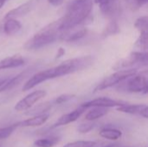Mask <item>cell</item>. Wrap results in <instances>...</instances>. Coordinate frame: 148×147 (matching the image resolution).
Wrapping results in <instances>:
<instances>
[{"mask_svg":"<svg viewBox=\"0 0 148 147\" xmlns=\"http://www.w3.org/2000/svg\"><path fill=\"white\" fill-rule=\"evenodd\" d=\"M87 108L80 106L78 108H76L75 110L69 113H66L64 115H62L60 119H58V120L52 126L51 128H55V127H58V126H65V125H68L69 123H72L75 120H77L81 115L86 111Z\"/></svg>","mask_w":148,"mask_h":147,"instance_id":"obj_13","label":"cell"},{"mask_svg":"<svg viewBox=\"0 0 148 147\" xmlns=\"http://www.w3.org/2000/svg\"><path fill=\"white\" fill-rule=\"evenodd\" d=\"M148 55L147 51H134L132 52L127 58L116 62L114 66V69L120 70L125 68H131L134 66H147Z\"/></svg>","mask_w":148,"mask_h":147,"instance_id":"obj_4","label":"cell"},{"mask_svg":"<svg viewBox=\"0 0 148 147\" xmlns=\"http://www.w3.org/2000/svg\"><path fill=\"white\" fill-rule=\"evenodd\" d=\"M5 2H6V0H0V9L4 5Z\"/></svg>","mask_w":148,"mask_h":147,"instance_id":"obj_34","label":"cell"},{"mask_svg":"<svg viewBox=\"0 0 148 147\" xmlns=\"http://www.w3.org/2000/svg\"><path fill=\"white\" fill-rule=\"evenodd\" d=\"M29 69H26L23 70V72H21L20 74L16 75L15 77L11 78V79H7L1 86H0V92H3V91H7V90H10L12 88H14L16 86H17L20 82H22V81H23L25 79V77L29 75Z\"/></svg>","mask_w":148,"mask_h":147,"instance_id":"obj_15","label":"cell"},{"mask_svg":"<svg viewBox=\"0 0 148 147\" xmlns=\"http://www.w3.org/2000/svg\"><path fill=\"white\" fill-rule=\"evenodd\" d=\"M64 63L66 64L69 74H74L75 72L86 69L89 68L91 65H93L94 58L91 55H85L66 60Z\"/></svg>","mask_w":148,"mask_h":147,"instance_id":"obj_9","label":"cell"},{"mask_svg":"<svg viewBox=\"0 0 148 147\" xmlns=\"http://www.w3.org/2000/svg\"><path fill=\"white\" fill-rule=\"evenodd\" d=\"M22 25L19 21L16 18H5V22L3 23V31L7 36H14L19 32Z\"/></svg>","mask_w":148,"mask_h":147,"instance_id":"obj_18","label":"cell"},{"mask_svg":"<svg viewBox=\"0 0 148 147\" xmlns=\"http://www.w3.org/2000/svg\"><path fill=\"white\" fill-rule=\"evenodd\" d=\"M47 93L44 90H36L26 95L24 98L20 100L15 106V110L18 112L26 111L32 107L38 101L44 98Z\"/></svg>","mask_w":148,"mask_h":147,"instance_id":"obj_8","label":"cell"},{"mask_svg":"<svg viewBox=\"0 0 148 147\" xmlns=\"http://www.w3.org/2000/svg\"><path fill=\"white\" fill-rule=\"evenodd\" d=\"M103 147H115V146L114 144H108V145H107V146H105Z\"/></svg>","mask_w":148,"mask_h":147,"instance_id":"obj_35","label":"cell"},{"mask_svg":"<svg viewBox=\"0 0 148 147\" xmlns=\"http://www.w3.org/2000/svg\"><path fill=\"white\" fill-rule=\"evenodd\" d=\"M148 0H134V3L136 5V7H140L143 6L144 4H146L147 3Z\"/></svg>","mask_w":148,"mask_h":147,"instance_id":"obj_31","label":"cell"},{"mask_svg":"<svg viewBox=\"0 0 148 147\" xmlns=\"http://www.w3.org/2000/svg\"><path fill=\"white\" fill-rule=\"evenodd\" d=\"M97 143L94 141H86V140H78L69 143L62 147H96Z\"/></svg>","mask_w":148,"mask_h":147,"instance_id":"obj_26","label":"cell"},{"mask_svg":"<svg viewBox=\"0 0 148 147\" xmlns=\"http://www.w3.org/2000/svg\"><path fill=\"white\" fill-rule=\"evenodd\" d=\"M23 64L24 59L20 55H14L0 61V70L18 68L20 66H23Z\"/></svg>","mask_w":148,"mask_h":147,"instance_id":"obj_16","label":"cell"},{"mask_svg":"<svg viewBox=\"0 0 148 147\" xmlns=\"http://www.w3.org/2000/svg\"><path fill=\"white\" fill-rule=\"evenodd\" d=\"M117 111L134 115H140L141 117H144L145 119L148 118V107L145 104L129 105L126 103L122 106L118 107Z\"/></svg>","mask_w":148,"mask_h":147,"instance_id":"obj_12","label":"cell"},{"mask_svg":"<svg viewBox=\"0 0 148 147\" xmlns=\"http://www.w3.org/2000/svg\"><path fill=\"white\" fill-rule=\"evenodd\" d=\"M126 104L125 102L122 101H115L108 97H100V98H96L95 100L84 102L83 104H82L81 106L85 107V108H89V107H118L120 106H122Z\"/></svg>","mask_w":148,"mask_h":147,"instance_id":"obj_10","label":"cell"},{"mask_svg":"<svg viewBox=\"0 0 148 147\" xmlns=\"http://www.w3.org/2000/svg\"><path fill=\"white\" fill-rule=\"evenodd\" d=\"M40 0H28L26 3L17 6L16 8L10 10L9 12L6 13L4 19L5 18H16V17H20L23 16L27 15L29 12H30L32 10L35 9L36 4L39 3Z\"/></svg>","mask_w":148,"mask_h":147,"instance_id":"obj_11","label":"cell"},{"mask_svg":"<svg viewBox=\"0 0 148 147\" xmlns=\"http://www.w3.org/2000/svg\"><path fill=\"white\" fill-rule=\"evenodd\" d=\"M108 113V108L107 107H95L93 109L89 110L87 114L85 115V119L88 121H95L104 115H106Z\"/></svg>","mask_w":148,"mask_h":147,"instance_id":"obj_20","label":"cell"},{"mask_svg":"<svg viewBox=\"0 0 148 147\" xmlns=\"http://www.w3.org/2000/svg\"><path fill=\"white\" fill-rule=\"evenodd\" d=\"M120 32V27L116 22V20H110L109 23H108V25L106 26V28L104 29L101 36L103 38L111 36H114L116 34H118Z\"/></svg>","mask_w":148,"mask_h":147,"instance_id":"obj_21","label":"cell"},{"mask_svg":"<svg viewBox=\"0 0 148 147\" xmlns=\"http://www.w3.org/2000/svg\"><path fill=\"white\" fill-rule=\"evenodd\" d=\"M75 27L71 28L73 29V31H71L70 29L63 30L62 35H61L60 39H62L63 41H66V42H75V41H78V40L83 38L88 33L87 29L82 28L80 29H75Z\"/></svg>","mask_w":148,"mask_h":147,"instance_id":"obj_14","label":"cell"},{"mask_svg":"<svg viewBox=\"0 0 148 147\" xmlns=\"http://www.w3.org/2000/svg\"><path fill=\"white\" fill-rule=\"evenodd\" d=\"M58 141L59 139L57 137H50L37 139L36 141H35L34 145L36 147H53L58 143Z\"/></svg>","mask_w":148,"mask_h":147,"instance_id":"obj_23","label":"cell"},{"mask_svg":"<svg viewBox=\"0 0 148 147\" xmlns=\"http://www.w3.org/2000/svg\"><path fill=\"white\" fill-rule=\"evenodd\" d=\"M99 135L103 138V139H108V140H117L121 138L122 136V133L116 129V128H110V127H105V128H102L100 133H99Z\"/></svg>","mask_w":148,"mask_h":147,"instance_id":"obj_19","label":"cell"},{"mask_svg":"<svg viewBox=\"0 0 148 147\" xmlns=\"http://www.w3.org/2000/svg\"><path fill=\"white\" fill-rule=\"evenodd\" d=\"M147 71L136 73L127 83V89L131 93H147Z\"/></svg>","mask_w":148,"mask_h":147,"instance_id":"obj_7","label":"cell"},{"mask_svg":"<svg viewBox=\"0 0 148 147\" xmlns=\"http://www.w3.org/2000/svg\"><path fill=\"white\" fill-rule=\"evenodd\" d=\"M57 77H61L57 66L43 70V71H40L33 75L31 77H29V79L23 84V91H29L32 89L33 88H35L36 86L41 84L42 82H44L48 80L57 78Z\"/></svg>","mask_w":148,"mask_h":147,"instance_id":"obj_5","label":"cell"},{"mask_svg":"<svg viewBox=\"0 0 148 147\" xmlns=\"http://www.w3.org/2000/svg\"><path fill=\"white\" fill-rule=\"evenodd\" d=\"M61 24L62 21L60 18L59 20L54 21L51 23L46 25L25 42L24 49L28 50L39 49L50 43H53L61 37L62 33Z\"/></svg>","mask_w":148,"mask_h":147,"instance_id":"obj_2","label":"cell"},{"mask_svg":"<svg viewBox=\"0 0 148 147\" xmlns=\"http://www.w3.org/2000/svg\"><path fill=\"white\" fill-rule=\"evenodd\" d=\"M127 2H128L129 3V4H133V6L134 7H136V5H135V3H134V0H126Z\"/></svg>","mask_w":148,"mask_h":147,"instance_id":"obj_33","label":"cell"},{"mask_svg":"<svg viewBox=\"0 0 148 147\" xmlns=\"http://www.w3.org/2000/svg\"><path fill=\"white\" fill-rule=\"evenodd\" d=\"M94 0H74L68 6L67 11L61 18L62 30L76 27L87 19L93 9Z\"/></svg>","mask_w":148,"mask_h":147,"instance_id":"obj_1","label":"cell"},{"mask_svg":"<svg viewBox=\"0 0 148 147\" xmlns=\"http://www.w3.org/2000/svg\"><path fill=\"white\" fill-rule=\"evenodd\" d=\"M137 73V68H125L117 70V72L110 75L109 76L106 77L101 82H100L95 88V92H99L105 90L107 88H112L114 85L123 81L126 79H128Z\"/></svg>","mask_w":148,"mask_h":147,"instance_id":"obj_3","label":"cell"},{"mask_svg":"<svg viewBox=\"0 0 148 147\" xmlns=\"http://www.w3.org/2000/svg\"><path fill=\"white\" fill-rule=\"evenodd\" d=\"M17 126H19V123L16 124V125L10 126L0 128V139H4L9 138L13 133V132L17 127Z\"/></svg>","mask_w":148,"mask_h":147,"instance_id":"obj_27","label":"cell"},{"mask_svg":"<svg viewBox=\"0 0 148 147\" xmlns=\"http://www.w3.org/2000/svg\"><path fill=\"white\" fill-rule=\"evenodd\" d=\"M75 94H62V95L58 96V97L56 99L55 103H56V104H58V105H60V104H63V103H65V102L69 101H70V100H72L73 98H75Z\"/></svg>","mask_w":148,"mask_h":147,"instance_id":"obj_29","label":"cell"},{"mask_svg":"<svg viewBox=\"0 0 148 147\" xmlns=\"http://www.w3.org/2000/svg\"><path fill=\"white\" fill-rule=\"evenodd\" d=\"M147 23H148V17L147 16H140L139 17L135 23H134V27L140 32H147Z\"/></svg>","mask_w":148,"mask_h":147,"instance_id":"obj_25","label":"cell"},{"mask_svg":"<svg viewBox=\"0 0 148 147\" xmlns=\"http://www.w3.org/2000/svg\"><path fill=\"white\" fill-rule=\"evenodd\" d=\"M64 1H65V0H48V2H49L51 5L56 6V7L62 5V4L63 3Z\"/></svg>","mask_w":148,"mask_h":147,"instance_id":"obj_30","label":"cell"},{"mask_svg":"<svg viewBox=\"0 0 148 147\" xmlns=\"http://www.w3.org/2000/svg\"><path fill=\"white\" fill-rule=\"evenodd\" d=\"M147 35V32H140V36L135 43V47H137L138 49H140L143 51H147L148 46Z\"/></svg>","mask_w":148,"mask_h":147,"instance_id":"obj_24","label":"cell"},{"mask_svg":"<svg viewBox=\"0 0 148 147\" xmlns=\"http://www.w3.org/2000/svg\"><path fill=\"white\" fill-rule=\"evenodd\" d=\"M99 6L101 12L110 20H116L121 14V0H94Z\"/></svg>","mask_w":148,"mask_h":147,"instance_id":"obj_6","label":"cell"},{"mask_svg":"<svg viewBox=\"0 0 148 147\" xmlns=\"http://www.w3.org/2000/svg\"><path fill=\"white\" fill-rule=\"evenodd\" d=\"M50 108H51V103L50 102L41 103L33 108L30 107L29 109H28V112H26L25 114H27V115H38V114L45 113Z\"/></svg>","mask_w":148,"mask_h":147,"instance_id":"obj_22","label":"cell"},{"mask_svg":"<svg viewBox=\"0 0 148 147\" xmlns=\"http://www.w3.org/2000/svg\"><path fill=\"white\" fill-rule=\"evenodd\" d=\"M95 126V123L93 121H90V122H86V123H83L79 127H78V132L81 133H89L90 131H92Z\"/></svg>","mask_w":148,"mask_h":147,"instance_id":"obj_28","label":"cell"},{"mask_svg":"<svg viewBox=\"0 0 148 147\" xmlns=\"http://www.w3.org/2000/svg\"><path fill=\"white\" fill-rule=\"evenodd\" d=\"M6 80H7V79H0V86H1Z\"/></svg>","mask_w":148,"mask_h":147,"instance_id":"obj_36","label":"cell"},{"mask_svg":"<svg viewBox=\"0 0 148 147\" xmlns=\"http://www.w3.org/2000/svg\"><path fill=\"white\" fill-rule=\"evenodd\" d=\"M49 115L45 113L38 114V115H34L33 117L27 119L22 122L19 123L20 126H24V127H35V126H39L43 125L49 119Z\"/></svg>","mask_w":148,"mask_h":147,"instance_id":"obj_17","label":"cell"},{"mask_svg":"<svg viewBox=\"0 0 148 147\" xmlns=\"http://www.w3.org/2000/svg\"><path fill=\"white\" fill-rule=\"evenodd\" d=\"M64 54H65V50H64L62 48H60V49H58V51H57L56 55V59H58V58L62 57Z\"/></svg>","mask_w":148,"mask_h":147,"instance_id":"obj_32","label":"cell"}]
</instances>
